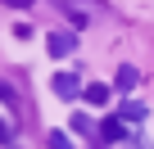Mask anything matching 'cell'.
<instances>
[{
  "instance_id": "6da1fadb",
  "label": "cell",
  "mask_w": 154,
  "mask_h": 149,
  "mask_svg": "<svg viewBox=\"0 0 154 149\" xmlns=\"http://www.w3.org/2000/svg\"><path fill=\"white\" fill-rule=\"evenodd\" d=\"M86 86H82V77H77V72H54V95L59 100H77Z\"/></svg>"
},
{
  "instance_id": "7a4b0ae2",
  "label": "cell",
  "mask_w": 154,
  "mask_h": 149,
  "mask_svg": "<svg viewBox=\"0 0 154 149\" xmlns=\"http://www.w3.org/2000/svg\"><path fill=\"white\" fill-rule=\"evenodd\" d=\"M45 50H50V59H68V54L77 50V36H72V32H50Z\"/></svg>"
},
{
  "instance_id": "3957f363",
  "label": "cell",
  "mask_w": 154,
  "mask_h": 149,
  "mask_svg": "<svg viewBox=\"0 0 154 149\" xmlns=\"http://www.w3.org/2000/svg\"><path fill=\"white\" fill-rule=\"evenodd\" d=\"M100 140H131V131H127V122L113 113V118H104V122H100Z\"/></svg>"
},
{
  "instance_id": "277c9868",
  "label": "cell",
  "mask_w": 154,
  "mask_h": 149,
  "mask_svg": "<svg viewBox=\"0 0 154 149\" xmlns=\"http://www.w3.org/2000/svg\"><path fill=\"white\" fill-rule=\"evenodd\" d=\"M145 113H149V109H145L140 100H122V104H118V118H122V122H145Z\"/></svg>"
},
{
  "instance_id": "5b68a950",
  "label": "cell",
  "mask_w": 154,
  "mask_h": 149,
  "mask_svg": "<svg viewBox=\"0 0 154 149\" xmlns=\"http://www.w3.org/2000/svg\"><path fill=\"white\" fill-rule=\"evenodd\" d=\"M136 82H140V72H136L131 63H122V68H118V77H113L118 91H136Z\"/></svg>"
},
{
  "instance_id": "8992f818",
  "label": "cell",
  "mask_w": 154,
  "mask_h": 149,
  "mask_svg": "<svg viewBox=\"0 0 154 149\" xmlns=\"http://www.w3.org/2000/svg\"><path fill=\"white\" fill-rule=\"evenodd\" d=\"M82 100H86V104H109V86H104V82H91V86L82 91Z\"/></svg>"
},
{
  "instance_id": "52a82bcc",
  "label": "cell",
  "mask_w": 154,
  "mask_h": 149,
  "mask_svg": "<svg viewBox=\"0 0 154 149\" xmlns=\"http://www.w3.org/2000/svg\"><path fill=\"white\" fill-rule=\"evenodd\" d=\"M72 131H77V136H100V127H95L86 113H72Z\"/></svg>"
},
{
  "instance_id": "ba28073f",
  "label": "cell",
  "mask_w": 154,
  "mask_h": 149,
  "mask_svg": "<svg viewBox=\"0 0 154 149\" xmlns=\"http://www.w3.org/2000/svg\"><path fill=\"white\" fill-rule=\"evenodd\" d=\"M50 149H72V140H68V131H50V140H45Z\"/></svg>"
},
{
  "instance_id": "9c48e42d",
  "label": "cell",
  "mask_w": 154,
  "mask_h": 149,
  "mask_svg": "<svg viewBox=\"0 0 154 149\" xmlns=\"http://www.w3.org/2000/svg\"><path fill=\"white\" fill-rule=\"evenodd\" d=\"M0 145H14V122L0 118Z\"/></svg>"
},
{
  "instance_id": "30bf717a",
  "label": "cell",
  "mask_w": 154,
  "mask_h": 149,
  "mask_svg": "<svg viewBox=\"0 0 154 149\" xmlns=\"http://www.w3.org/2000/svg\"><path fill=\"white\" fill-rule=\"evenodd\" d=\"M0 104H9V109L18 104V95H14V86H9V82H0Z\"/></svg>"
},
{
  "instance_id": "8fae6325",
  "label": "cell",
  "mask_w": 154,
  "mask_h": 149,
  "mask_svg": "<svg viewBox=\"0 0 154 149\" xmlns=\"http://www.w3.org/2000/svg\"><path fill=\"white\" fill-rule=\"evenodd\" d=\"M127 149H149V140H145V136H131V140H127Z\"/></svg>"
},
{
  "instance_id": "7c38bea8",
  "label": "cell",
  "mask_w": 154,
  "mask_h": 149,
  "mask_svg": "<svg viewBox=\"0 0 154 149\" xmlns=\"http://www.w3.org/2000/svg\"><path fill=\"white\" fill-rule=\"evenodd\" d=\"M0 5H9V9H27L32 0H0Z\"/></svg>"
}]
</instances>
